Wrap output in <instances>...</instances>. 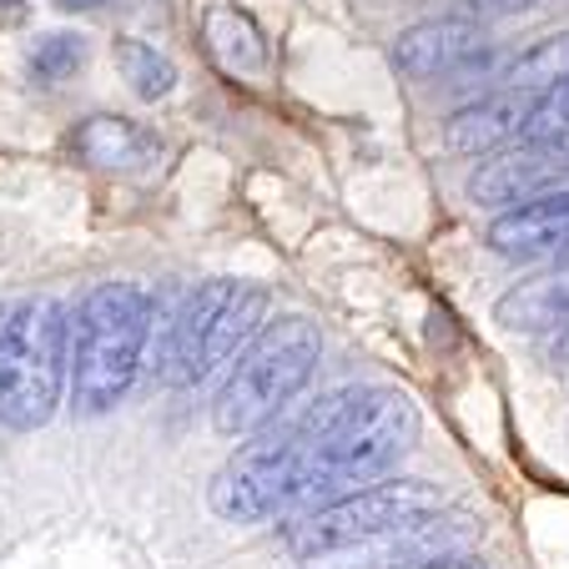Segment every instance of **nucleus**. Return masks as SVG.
Instances as JSON below:
<instances>
[{
    "label": "nucleus",
    "instance_id": "1",
    "mask_svg": "<svg viewBox=\"0 0 569 569\" xmlns=\"http://www.w3.org/2000/svg\"><path fill=\"white\" fill-rule=\"evenodd\" d=\"M413 439H419V409H413L409 393H398V388H363L358 393V388H348L333 419L312 439L292 509L302 515L312 505L353 495L363 483H378L413 449Z\"/></svg>",
    "mask_w": 569,
    "mask_h": 569
},
{
    "label": "nucleus",
    "instance_id": "2",
    "mask_svg": "<svg viewBox=\"0 0 569 569\" xmlns=\"http://www.w3.org/2000/svg\"><path fill=\"white\" fill-rule=\"evenodd\" d=\"M151 333V292L141 282H101L81 298L76 322H66V363H71L76 413H111L131 388Z\"/></svg>",
    "mask_w": 569,
    "mask_h": 569
},
{
    "label": "nucleus",
    "instance_id": "3",
    "mask_svg": "<svg viewBox=\"0 0 569 569\" xmlns=\"http://www.w3.org/2000/svg\"><path fill=\"white\" fill-rule=\"evenodd\" d=\"M343 393L348 388L318 398V403H308V409L288 423H262L258 439L242 443V449L222 463V473L212 479V509L217 515L232 519V525H262V519L288 515L312 439H318L322 423L333 419V409L343 403Z\"/></svg>",
    "mask_w": 569,
    "mask_h": 569
},
{
    "label": "nucleus",
    "instance_id": "4",
    "mask_svg": "<svg viewBox=\"0 0 569 569\" xmlns=\"http://www.w3.org/2000/svg\"><path fill=\"white\" fill-rule=\"evenodd\" d=\"M318 353L322 338L308 318H278L258 328V338L237 353L232 373H227L222 393L212 403L217 433L242 439V433H258L262 423L282 419V409L308 388Z\"/></svg>",
    "mask_w": 569,
    "mask_h": 569
},
{
    "label": "nucleus",
    "instance_id": "5",
    "mask_svg": "<svg viewBox=\"0 0 569 569\" xmlns=\"http://www.w3.org/2000/svg\"><path fill=\"white\" fill-rule=\"evenodd\" d=\"M66 308L56 298H31L6 308L0 322V423L31 433L51 423L66 383Z\"/></svg>",
    "mask_w": 569,
    "mask_h": 569
},
{
    "label": "nucleus",
    "instance_id": "6",
    "mask_svg": "<svg viewBox=\"0 0 569 569\" xmlns=\"http://www.w3.org/2000/svg\"><path fill=\"white\" fill-rule=\"evenodd\" d=\"M262 318H268V292L258 282H202L172 322V338L161 353V378L172 388L207 383L217 368L232 363L258 338Z\"/></svg>",
    "mask_w": 569,
    "mask_h": 569
},
{
    "label": "nucleus",
    "instance_id": "7",
    "mask_svg": "<svg viewBox=\"0 0 569 569\" xmlns=\"http://www.w3.org/2000/svg\"><path fill=\"white\" fill-rule=\"evenodd\" d=\"M423 515H439V495H433L423 479H393V483H363L343 499H328V505H312L282 529L288 549L298 559H322L338 555V549L358 545V539H373L383 529L413 525Z\"/></svg>",
    "mask_w": 569,
    "mask_h": 569
},
{
    "label": "nucleus",
    "instance_id": "8",
    "mask_svg": "<svg viewBox=\"0 0 569 569\" xmlns=\"http://www.w3.org/2000/svg\"><path fill=\"white\" fill-rule=\"evenodd\" d=\"M559 187H569V137H519L473 172L469 197L479 207H509Z\"/></svg>",
    "mask_w": 569,
    "mask_h": 569
},
{
    "label": "nucleus",
    "instance_id": "9",
    "mask_svg": "<svg viewBox=\"0 0 569 569\" xmlns=\"http://www.w3.org/2000/svg\"><path fill=\"white\" fill-rule=\"evenodd\" d=\"M473 51H483V26L473 16H449V21L409 26L393 41V66L409 81H433V76L459 71Z\"/></svg>",
    "mask_w": 569,
    "mask_h": 569
},
{
    "label": "nucleus",
    "instance_id": "10",
    "mask_svg": "<svg viewBox=\"0 0 569 569\" xmlns=\"http://www.w3.org/2000/svg\"><path fill=\"white\" fill-rule=\"evenodd\" d=\"M489 248L505 258H559L569 248V187L509 207L489 227Z\"/></svg>",
    "mask_w": 569,
    "mask_h": 569
},
{
    "label": "nucleus",
    "instance_id": "11",
    "mask_svg": "<svg viewBox=\"0 0 569 569\" xmlns=\"http://www.w3.org/2000/svg\"><path fill=\"white\" fill-rule=\"evenodd\" d=\"M539 91H519V87H499V91H483L479 101L453 111L449 141L453 151H469V157H483V151L495 147H509V141L525 137V121H529V107H535Z\"/></svg>",
    "mask_w": 569,
    "mask_h": 569
},
{
    "label": "nucleus",
    "instance_id": "12",
    "mask_svg": "<svg viewBox=\"0 0 569 569\" xmlns=\"http://www.w3.org/2000/svg\"><path fill=\"white\" fill-rule=\"evenodd\" d=\"M495 318L505 322L509 333H549V328H565L569 322V262L539 272V278L519 282L499 298Z\"/></svg>",
    "mask_w": 569,
    "mask_h": 569
},
{
    "label": "nucleus",
    "instance_id": "13",
    "mask_svg": "<svg viewBox=\"0 0 569 569\" xmlns=\"http://www.w3.org/2000/svg\"><path fill=\"white\" fill-rule=\"evenodd\" d=\"M76 157L91 161V167H107V172H137V167H147V161H157L161 141L151 137L147 127H137V121L127 117H91L87 127L71 137Z\"/></svg>",
    "mask_w": 569,
    "mask_h": 569
},
{
    "label": "nucleus",
    "instance_id": "14",
    "mask_svg": "<svg viewBox=\"0 0 569 569\" xmlns=\"http://www.w3.org/2000/svg\"><path fill=\"white\" fill-rule=\"evenodd\" d=\"M202 41H207V51H212V61L232 76L258 71V66L268 61V41H262L258 21H252L248 11H237V6H207Z\"/></svg>",
    "mask_w": 569,
    "mask_h": 569
},
{
    "label": "nucleus",
    "instance_id": "15",
    "mask_svg": "<svg viewBox=\"0 0 569 569\" xmlns=\"http://www.w3.org/2000/svg\"><path fill=\"white\" fill-rule=\"evenodd\" d=\"M569 76V31L559 36H545L539 46H529L525 56H509L499 87H519V91H545L555 81Z\"/></svg>",
    "mask_w": 569,
    "mask_h": 569
},
{
    "label": "nucleus",
    "instance_id": "16",
    "mask_svg": "<svg viewBox=\"0 0 569 569\" xmlns=\"http://www.w3.org/2000/svg\"><path fill=\"white\" fill-rule=\"evenodd\" d=\"M117 66L141 101H161L177 87V66L147 41H117Z\"/></svg>",
    "mask_w": 569,
    "mask_h": 569
},
{
    "label": "nucleus",
    "instance_id": "17",
    "mask_svg": "<svg viewBox=\"0 0 569 569\" xmlns=\"http://www.w3.org/2000/svg\"><path fill=\"white\" fill-rule=\"evenodd\" d=\"M81 61H87V41H81V36H46L31 51V71L41 76V81H61V76H71Z\"/></svg>",
    "mask_w": 569,
    "mask_h": 569
},
{
    "label": "nucleus",
    "instance_id": "18",
    "mask_svg": "<svg viewBox=\"0 0 569 569\" xmlns=\"http://www.w3.org/2000/svg\"><path fill=\"white\" fill-rule=\"evenodd\" d=\"M525 137H569V76L535 97L529 121H525Z\"/></svg>",
    "mask_w": 569,
    "mask_h": 569
},
{
    "label": "nucleus",
    "instance_id": "19",
    "mask_svg": "<svg viewBox=\"0 0 569 569\" xmlns=\"http://www.w3.org/2000/svg\"><path fill=\"white\" fill-rule=\"evenodd\" d=\"M539 0H469V16H505V11H525Z\"/></svg>",
    "mask_w": 569,
    "mask_h": 569
},
{
    "label": "nucleus",
    "instance_id": "20",
    "mask_svg": "<svg viewBox=\"0 0 569 569\" xmlns=\"http://www.w3.org/2000/svg\"><path fill=\"white\" fill-rule=\"evenodd\" d=\"M419 569H483L479 559H463V555H453V559H423Z\"/></svg>",
    "mask_w": 569,
    "mask_h": 569
},
{
    "label": "nucleus",
    "instance_id": "21",
    "mask_svg": "<svg viewBox=\"0 0 569 569\" xmlns=\"http://www.w3.org/2000/svg\"><path fill=\"white\" fill-rule=\"evenodd\" d=\"M555 363H565V368H569V322L559 328V338H555Z\"/></svg>",
    "mask_w": 569,
    "mask_h": 569
},
{
    "label": "nucleus",
    "instance_id": "22",
    "mask_svg": "<svg viewBox=\"0 0 569 569\" xmlns=\"http://www.w3.org/2000/svg\"><path fill=\"white\" fill-rule=\"evenodd\" d=\"M91 6H101V0H61V11H91Z\"/></svg>",
    "mask_w": 569,
    "mask_h": 569
},
{
    "label": "nucleus",
    "instance_id": "23",
    "mask_svg": "<svg viewBox=\"0 0 569 569\" xmlns=\"http://www.w3.org/2000/svg\"><path fill=\"white\" fill-rule=\"evenodd\" d=\"M0 6H21V0H0Z\"/></svg>",
    "mask_w": 569,
    "mask_h": 569
},
{
    "label": "nucleus",
    "instance_id": "24",
    "mask_svg": "<svg viewBox=\"0 0 569 569\" xmlns=\"http://www.w3.org/2000/svg\"><path fill=\"white\" fill-rule=\"evenodd\" d=\"M559 258H565V262H569V248H565V252H559Z\"/></svg>",
    "mask_w": 569,
    "mask_h": 569
},
{
    "label": "nucleus",
    "instance_id": "25",
    "mask_svg": "<svg viewBox=\"0 0 569 569\" xmlns=\"http://www.w3.org/2000/svg\"><path fill=\"white\" fill-rule=\"evenodd\" d=\"M0 322H6V308H0Z\"/></svg>",
    "mask_w": 569,
    "mask_h": 569
}]
</instances>
